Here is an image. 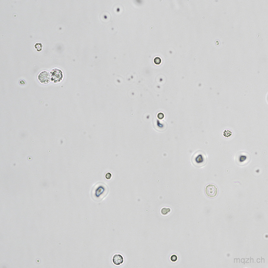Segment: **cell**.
<instances>
[{"label": "cell", "instance_id": "cell-1", "mask_svg": "<svg viewBox=\"0 0 268 268\" xmlns=\"http://www.w3.org/2000/svg\"><path fill=\"white\" fill-rule=\"evenodd\" d=\"M107 185L103 182H98L92 188L91 195L94 199L100 200L106 196L109 192Z\"/></svg>", "mask_w": 268, "mask_h": 268}, {"label": "cell", "instance_id": "cell-2", "mask_svg": "<svg viewBox=\"0 0 268 268\" xmlns=\"http://www.w3.org/2000/svg\"><path fill=\"white\" fill-rule=\"evenodd\" d=\"M205 193L209 197H215L217 195L218 189L215 185L210 184L206 186L205 189Z\"/></svg>", "mask_w": 268, "mask_h": 268}, {"label": "cell", "instance_id": "cell-3", "mask_svg": "<svg viewBox=\"0 0 268 268\" xmlns=\"http://www.w3.org/2000/svg\"><path fill=\"white\" fill-rule=\"evenodd\" d=\"M63 78L62 71L58 69H54L51 72V79L52 82L58 83L60 82Z\"/></svg>", "mask_w": 268, "mask_h": 268}, {"label": "cell", "instance_id": "cell-4", "mask_svg": "<svg viewBox=\"0 0 268 268\" xmlns=\"http://www.w3.org/2000/svg\"><path fill=\"white\" fill-rule=\"evenodd\" d=\"M38 79L41 83L48 84L50 81V75L49 73L46 71L42 72L38 75Z\"/></svg>", "mask_w": 268, "mask_h": 268}, {"label": "cell", "instance_id": "cell-5", "mask_svg": "<svg viewBox=\"0 0 268 268\" xmlns=\"http://www.w3.org/2000/svg\"><path fill=\"white\" fill-rule=\"evenodd\" d=\"M112 261L114 264L116 266H119L123 263L124 257L121 255L115 254L112 257Z\"/></svg>", "mask_w": 268, "mask_h": 268}, {"label": "cell", "instance_id": "cell-6", "mask_svg": "<svg viewBox=\"0 0 268 268\" xmlns=\"http://www.w3.org/2000/svg\"><path fill=\"white\" fill-rule=\"evenodd\" d=\"M171 211V208L168 207H163L161 209V213L162 215H166L170 213Z\"/></svg>", "mask_w": 268, "mask_h": 268}, {"label": "cell", "instance_id": "cell-7", "mask_svg": "<svg viewBox=\"0 0 268 268\" xmlns=\"http://www.w3.org/2000/svg\"><path fill=\"white\" fill-rule=\"evenodd\" d=\"M35 47L38 51H41L42 50V44L40 43H37L35 44Z\"/></svg>", "mask_w": 268, "mask_h": 268}, {"label": "cell", "instance_id": "cell-8", "mask_svg": "<svg viewBox=\"0 0 268 268\" xmlns=\"http://www.w3.org/2000/svg\"><path fill=\"white\" fill-rule=\"evenodd\" d=\"M154 62L156 65H159L161 63V59L159 57H156L154 60Z\"/></svg>", "mask_w": 268, "mask_h": 268}, {"label": "cell", "instance_id": "cell-9", "mask_svg": "<svg viewBox=\"0 0 268 268\" xmlns=\"http://www.w3.org/2000/svg\"><path fill=\"white\" fill-rule=\"evenodd\" d=\"M170 259L172 262H175L177 260V256L176 255H172L171 256Z\"/></svg>", "mask_w": 268, "mask_h": 268}, {"label": "cell", "instance_id": "cell-10", "mask_svg": "<svg viewBox=\"0 0 268 268\" xmlns=\"http://www.w3.org/2000/svg\"><path fill=\"white\" fill-rule=\"evenodd\" d=\"M112 176V175L110 173H106V175H105V177H106V179H110Z\"/></svg>", "mask_w": 268, "mask_h": 268}]
</instances>
